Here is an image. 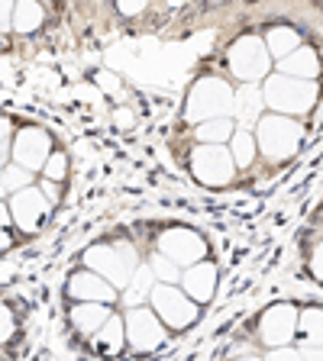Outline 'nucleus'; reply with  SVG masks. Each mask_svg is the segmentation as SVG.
<instances>
[{
    "label": "nucleus",
    "instance_id": "2",
    "mask_svg": "<svg viewBox=\"0 0 323 361\" xmlns=\"http://www.w3.org/2000/svg\"><path fill=\"white\" fill-rule=\"evenodd\" d=\"M262 94H265V106H271V113L298 116V113H307L317 104L320 87L314 81H301V78L271 75V78H265Z\"/></svg>",
    "mask_w": 323,
    "mask_h": 361
},
{
    "label": "nucleus",
    "instance_id": "24",
    "mask_svg": "<svg viewBox=\"0 0 323 361\" xmlns=\"http://www.w3.org/2000/svg\"><path fill=\"white\" fill-rule=\"evenodd\" d=\"M42 20H45V10L39 7V4H16V10H13V30L16 32L39 30Z\"/></svg>",
    "mask_w": 323,
    "mask_h": 361
},
{
    "label": "nucleus",
    "instance_id": "26",
    "mask_svg": "<svg viewBox=\"0 0 323 361\" xmlns=\"http://www.w3.org/2000/svg\"><path fill=\"white\" fill-rule=\"evenodd\" d=\"M149 264H152V271H155L158 284H175V281H181V278H184V271H178V264H175V262H168L165 255H155Z\"/></svg>",
    "mask_w": 323,
    "mask_h": 361
},
{
    "label": "nucleus",
    "instance_id": "34",
    "mask_svg": "<svg viewBox=\"0 0 323 361\" xmlns=\"http://www.w3.org/2000/svg\"><path fill=\"white\" fill-rule=\"evenodd\" d=\"M304 361H323V348H304Z\"/></svg>",
    "mask_w": 323,
    "mask_h": 361
},
{
    "label": "nucleus",
    "instance_id": "3",
    "mask_svg": "<svg viewBox=\"0 0 323 361\" xmlns=\"http://www.w3.org/2000/svg\"><path fill=\"white\" fill-rule=\"evenodd\" d=\"M226 65H230V71H233L242 84L265 81L269 65H271L269 45H265L259 36H240L230 49H226Z\"/></svg>",
    "mask_w": 323,
    "mask_h": 361
},
{
    "label": "nucleus",
    "instance_id": "20",
    "mask_svg": "<svg viewBox=\"0 0 323 361\" xmlns=\"http://www.w3.org/2000/svg\"><path fill=\"white\" fill-rule=\"evenodd\" d=\"M194 135L201 139V145H223V142H233L236 126L233 120H211V123H201L194 129Z\"/></svg>",
    "mask_w": 323,
    "mask_h": 361
},
{
    "label": "nucleus",
    "instance_id": "28",
    "mask_svg": "<svg viewBox=\"0 0 323 361\" xmlns=\"http://www.w3.org/2000/svg\"><path fill=\"white\" fill-rule=\"evenodd\" d=\"M310 274H314V278L323 284V242L314 248V255H310Z\"/></svg>",
    "mask_w": 323,
    "mask_h": 361
},
{
    "label": "nucleus",
    "instance_id": "16",
    "mask_svg": "<svg viewBox=\"0 0 323 361\" xmlns=\"http://www.w3.org/2000/svg\"><path fill=\"white\" fill-rule=\"evenodd\" d=\"M281 75L301 78V81H314V78L320 75V55H317V49L301 45L294 55H288V59L281 61Z\"/></svg>",
    "mask_w": 323,
    "mask_h": 361
},
{
    "label": "nucleus",
    "instance_id": "4",
    "mask_svg": "<svg viewBox=\"0 0 323 361\" xmlns=\"http://www.w3.org/2000/svg\"><path fill=\"white\" fill-rule=\"evenodd\" d=\"M256 139L259 149L265 152L275 161H285L298 152L301 145V126L291 120V116H278V113H269L256 123Z\"/></svg>",
    "mask_w": 323,
    "mask_h": 361
},
{
    "label": "nucleus",
    "instance_id": "32",
    "mask_svg": "<svg viewBox=\"0 0 323 361\" xmlns=\"http://www.w3.org/2000/svg\"><path fill=\"white\" fill-rule=\"evenodd\" d=\"M120 13H123V16H136V13H143V4H120Z\"/></svg>",
    "mask_w": 323,
    "mask_h": 361
},
{
    "label": "nucleus",
    "instance_id": "22",
    "mask_svg": "<svg viewBox=\"0 0 323 361\" xmlns=\"http://www.w3.org/2000/svg\"><path fill=\"white\" fill-rule=\"evenodd\" d=\"M158 287V278H155V271H152V264H139L133 274V284H129V293H127V300L136 303V300H146V297H152V290Z\"/></svg>",
    "mask_w": 323,
    "mask_h": 361
},
{
    "label": "nucleus",
    "instance_id": "33",
    "mask_svg": "<svg viewBox=\"0 0 323 361\" xmlns=\"http://www.w3.org/2000/svg\"><path fill=\"white\" fill-rule=\"evenodd\" d=\"M4 158H10V120H4Z\"/></svg>",
    "mask_w": 323,
    "mask_h": 361
},
{
    "label": "nucleus",
    "instance_id": "31",
    "mask_svg": "<svg viewBox=\"0 0 323 361\" xmlns=\"http://www.w3.org/2000/svg\"><path fill=\"white\" fill-rule=\"evenodd\" d=\"M42 194L45 197H49V200H59V188H55V180H45V184H42Z\"/></svg>",
    "mask_w": 323,
    "mask_h": 361
},
{
    "label": "nucleus",
    "instance_id": "23",
    "mask_svg": "<svg viewBox=\"0 0 323 361\" xmlns=\"http://www.w3.org/2000/svg\"><path fill=\"white\" fill-rule=\"evenodd\" d=\"M256 149H259V139L256 133H249V129H236L233 135V161L236 168H249L252 161H256Z\"/></svg>",
    "mask_w": 323,
    "mask_h": 361
},
{
    "label": "nucleus",
    "instance_id": "6",
    "mask_svg": "<svg viewBox=\"0 0 323 361\" xmlns=\"http://www.w3.org/2000/svg\"><path fill=\"white\" fill-rule=\"evenodd\" d=\"M149 300H152L155 316L168 326V329H175V332L188 329V326L197 319V303L191 300L181 287H175V284H158L155 290H152Z\"/></svg>",
    "mask_w": 323,
    "mask_h": 361
},
{
    "label": "nucleus",
    "instance_id": "13",
    "mask_svg": "<svg viewBox=\"0 0 323 361\" xmlns=\"http://www.w3.org/2000/svg\"><path fill=\"white\" fill-rule=\"evenodd\" d=\"M65 293L78 303H113L117 300V287L104 281L94 271H75L65 284Z\"/></svg>",
    "mask_w": 323,
    "mask_h": 361
},
{
    "label": "nucleus",
    "instance_id": "1",
    "mask_svg": "<svg viewBox=\"0 0 323 361\" xmlns=\"http://www.w3.org/2000/svg\"><path fill=\"white\" fill-rule=\"evenodd\" d=\"M236 113V94L233 87L220 78H201L191 84L188 100H184V116L191 123H211V120H230Z\"/></svg>",
    "mask_w": 323,
    "mask_h": 361
},
{
    "label": "nucleus",
    "instance_id": "17",
    "mask_svg": "<svg viewBox=\"0 0 323 361\" xmlns=\"http://www.w3.org/2000/svg\"><path fill=\"white\" fill-rule=\"evenodd\" d=\"M265 45H269L271 59L285 61L288 55H294L301 49V32L294 30V26H271V30L265 32Z\"/></svg>",
    "mask_w": 323,
    "mask_h": 361
},
{
    "label": "nucleus",
    "instance_id": "36",
    "mask_svg": "<svg viewBox=\"0 0 323 361\" xmlns=\"http://www.w3.org/2000/svg\"><path fill=\"white\" fill-rule=\"evenodd\" d=\"M233 361H259V358H252V355H246V358H233Z\"/></svg>",
    "mask_w": 323,
    "mask_h": 361
},
{
    "label": "nucleus",
    "instance_id": "29",
    "mask_svg": "<svg viewBox=\"0 0 323 361\" xmlns=\"http://www.w3.org/2000/svg\"><path fill=\"white\" fill-rule=\"evenodd\" d=\"M271 361H304V355L294 348H278V352H271Z\"/></svg>",
    "mask_w": 323,
    "mask_h": 361
},
{
    "label": "nucleus",
    "instance_id": "14",
    "mask_svg": "<svg viewBox=\"0 0 323 361\" xmlns=\"http://www.w3.org/2000/svg\"><path fill=\"white\" fill-rule=\"evenodd\" d=\"M213 287H217V264L213 262H201L194 268L184 271L181 278V290L188 293L194 303H211L213 300Z\"/></svg>",
    "mask_w": 323,
    "mask_h": 361
},
{
    "label": "nucleus",
    "instance_id": "10",
    "mask_svg": "<svg viewBox=\"0 0 323 361\" xmlns=\"http://www.w3.org/2000/svg\"><path fill=\"white\" fill-rule=\"evenodd\" d=\"M127 338L139 355H149L165 342V323L155 316V310L133 307L127 313Z\"/></svg>",
    "mask_w": 323,
    "mask_h": 361
},
{
    "label": "nucleus",
    "instance_id": "19",
    "mask_svg": "<svg viewBox=\"0 0 323 361\" xmlns=\"http://www.w3.org/2000/svg\"><path fill=\"white\" fill-rule=\"evenodd\" d=\"M265 104V94L256 87V84H242V90L236 94V116L242 120V129H246V123H252L259 116V110H262ZM262 120V116H259Z\"/></svg>",
    "mask_w": 323,
    "mask_h": 361
},
{
    "label": "nucleus",
    "instance_id": "8",
    "mask_svg": "<svg viewBox=\"0 0 323 361\" xmlns=\"http://www.w3.org/2000/svg\"><path fill=\"white\" fill-rule=\"evenodd\" d=\"M158 255H165L168 262H175L178 268H194L201 264V258L207 255V242L201 233L188 229V226H172L158 235Z\"/></svg>",
    "mask_w": 323,
    "mask_h": 361
},
{
    "label": "nucleus",
    "instance_id": "11",
    "mask_svg": "<svg viewBox=\"0 0 323 361\" xmlns=\"http://www.w3.org/2000/svg\"><path fill=\"white\" fill-rule=\"evenodd\" d=\"M52 139L45 129H36V126H26L20 135H16V145H13V161L26 171H39L49 165V158H52Z\"/></svg>",
    "mask_w": 323,
    "mask_h": 361
},
{
    "label": "nucleus",
    "instance_id": "12",
    "mask_svg": "<svg viewBox=\"0 0 323 361\" xmlns=\"http://www.w3.org/2000/svg\"><path fill=\"white\" fill-rule=\"evenodd\" d=\"M10 210H13V219L23 233H36L39 226L49 219V213H52V200L39 188H30L23 194L10 197Z\"/></svg>",
    "mask_w": 323,
    "mask_h": 361
},
{
    "label": "nucleus",
    "instance_id": "15",
    "mask_svg": "<svg viewBox=\"0 0 323 361\" xmlns=\"http://www.w3.org/2000/svg\"><path fill=\"white\" fill-rule=\"evenodd\" d=\"M110 316L113 313L107 303H75L71 313H68V323H71L75 332H81V336H98Z\"/></svg>",
    "mask_w": 323,
    "mask_h": 361
},
{
    "label": "nucleus",
    "instance_id": "30",
    "mask_svg": "<svg viewBox=\"0 0 323 361\" xmlns=\"http://www.w3.org/2000/svg\"><path fill=\"white\" fill-rule=\"evenodd\" d=\"M10 336H13V313H10V307H4V338L10 342Z\"/></svg>",
    "mask_w": 323,
    "mask_h": 361
},
{
    "label": "nucleus",
    "instance_id": "5",
    "mask_svg": "<svg viewBox=\"0 0 323 361\" xmlns=\"http://www.w3.org/2000/svg\"><path fill=\"white\" fill-rule=\"evenodd\" d=\"M81 262L88 264V271H94V274H100L104 281H110L117 290L120 287H129L133 284V274L139 264H133V255H123L117 245H107V242H98V245L84 248Z\"/></svg>",
    "mask_w": 323,
    "mask_h": 361
},
{
    "label": "nucleus",
    "instance_id": "35",
    "mask_svg": "<svg viewBox=\"0 0 323 361\" xmlns=\"http://www.w3.org/2000/svg\"><path fill=\"white\" fill-rule=\"evenodd\" d=\"M16 7H10V4H4V10H0V20H4V30H10V13H13Z\"/></svg>",
    "mask_w": 323,
    "mask_h": 361
},
{
    "label": "nucleus",
    "instance_id": "7",
    "mask_svg": "<svg viewBox=\"0 0 323 361\" xmlns=\"http://www.w3.org/2000/svg\"><path fill=\"white\" fill-rule=\"evenodd\" d=\"M191 174H194L201 184H207V188L230 184L236 174L233 152L226 149V145H197V149L191 152Z\"/></svg>",
    "mask_w": 323,
    "mask_h": 361
},
{
    "label": "nucleus",
    "instance_id": "9",
    "mask_svg": "<svg viewBox=\"0 0 323 361\" xmlns=\"http://www.w3.org/2000/svg\"><path fill=\"white\" fill-rule=\"evenodd\" d=\"M301 329V313L291 307V303H275V307L265 310L262 323H259V336L262 342L278 352V348H291V338Z\"/></svg>",
    "mask_w": 323,
    "mask_h": 361
},
{
    "label": "nucleus",
    "instance_id": "27",
    "mask_svg": "<svg viewBox=\"0 0 323 361\" xmlns=\"http://www.w3.org/2000/svg\"><path fill=\"white\" fill-rule=\"evenodd\" d=\"M65 174H68V158H65V152H55V155L49 158V165H45V178L61 180Z\"/></svg>",
    "mask_w": 323,
    "mask_h": 361
},
{
    "label": "nucleus",
    "instance_id": "18",
    "mask_svg": "<svg viewBox=\"0 0 323 361\" xmlns=\"http://www.w3.org/2000/svg\"><path fill=\"white\" fill-rule=\"evenodd\" d=\"M127 342H129L127 338V319H120V316H110L104 329L94 336V345H98L104 355H120Z\"/></svg>",
    "mask_w": 323,
    "mask_h": 361
},
{
    "label": "nucleus",
    "instance_id": "21",
    "mask_svg": "<svg viewBox=\"0 0 323 361\" xmlns=\"http://www.w3.org/2000/svg\"><path fill=\"white\" fill-rule=\"evenodd\" d=\"M301 342L307 348H323V310L310 307L301 313Z\"/></svg>",
    "mask_w": 323,
    "mask_h": 361
},
{
    "label": "nucleus",
    "instance_id": "25",
    "mask_svg": "<svg viewBox=\"0 0 323 361\" xmlns=\"http://www.w3.org/2000/svg\"><path fill=\"white\" fill-rule=\"evenodd\" d=\"M30 184H33V171H26V168H20L13 161V165H4V194L7 197H16V194H23V190H30Z\"/></svg>",
    "mask_w": 323,
    "mask_h": 361
}]
</instances>
